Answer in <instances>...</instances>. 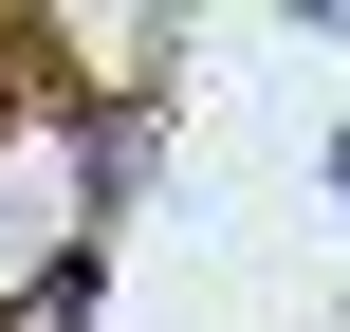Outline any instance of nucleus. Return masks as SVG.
<instances>
[{
    "label": "nucleus",
    "instance_id": "1",
    "mask_svg": "<svg viewBox=\"0 0 350 332\" xmlns=\"http://www.w3.org/2000/svg\"><path fill=\"white\" fill-rule=\"evenodd\" d=\"M0 332H92V296H74V259H55V277H37V296H18Z\"/></svg>",
    "mask_w": 350,
    "mask_h": 332
}]
</instances>
